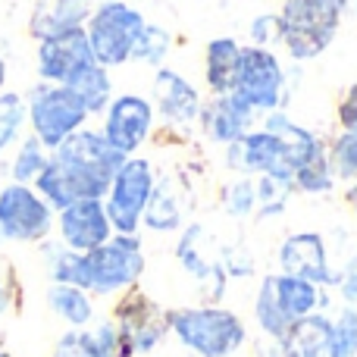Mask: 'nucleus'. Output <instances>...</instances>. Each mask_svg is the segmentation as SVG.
I'll return each instance as SVG.
<instances>
[{"mask_svg": "<svg viewBox=\"0 0 357 357\" xmlns=\"http://www.w3.org/2000/svg\"><path fill=\"white\" fill-rule=\"evenodd\" d=\"M220 207L229 220H254V213H257V176H238L222 185Z\"/></svg>", "mask_w": 357, "mask_h": 357, "instance_id": "obj_27", "label": "nucleus"}, {"mask_svg": "<svg viewBox=\"0 0 357 357\" xmlns=\"http://www.w3.org/2000/svg\"><path fill=\"white\" fill-rule=\"evenodd\" d=\"M116 232L110 222V213L104 207V197H85L56 213V238L79 254H88L100 248Z\"/></svg>", "mask_w": 357, "mask_h": 357, "instance_id": "obj_16", "label": "nucleus"}, {"mask_svg": "<svg viewBox=\"0 0 357 357\" xmlns=\"http://www.w3.org/2000/svg\"><path fill=\"white\" fill-rule=\"evenodd\" d=\"M38 79L41 82H56V85H66L73 75H79L85 66H91L94 50L88 41L85 29H69V31H56L38 41Z\"/></svg>", "mask_w": 357, "mask_h": 357, "instance_id": "obj_15", "label": "nucleus"}, {"mask_svg": "<svg viewBox=\"0 0 357 357\" xmlns=\"http://www.w3.org/2000/svg\"><path fill=\"white\" fill-rule=\"evenodd\" d=\"M188 357H195V354H188Z\"/></svg>", "mask_w": 357, "mask_h": 357, "instance_id": "obj_45", "label": "nucleus"}, {"mask_svg": "<svg viewBox=\"0 0 357 357\" xmlns=\"http://www.w3.org/2000/svg\"><path fill=\"white\" fill-rule=\"evenodd\" d=\"M50 357H100L98 351V339H94V329H69L56 339L54 354Z\"/></svg>", "mask_w": 357, "mask_h": 357, "instance_id": "obj_34", "label": "nucleus"}, {"mask_svg": "<svg viewBox=\"0 0 357 357\" xmlns=\"http://www.w3.org/2000/svg\"><path fill=\"white\" fill-rule=\"evenodd\" d=\"M142 235L113 232L100 248L85 254V291L98 298H113L135 289L144 273Z\"/></svg>", "mask_w": 357, "mask_h": 357, "instance_id": "obj_4", "label": "nucleus"}, {"mask_svg": "<svg viewBox=\"0 0 357 357\" xmlns=\"http://www.w3.org/2000/svg\"><path fill=\"white\" fill-rule=\"evenodd\" d=\"M291 182H295L298 195L320 197V195H333L335 185H339V178H335L333 167H329V154H320V157H314L310 163H304V167L295 173Z\"/></svg>", "mask_w": 357, "mask_h": 357, "instance_id": "obj_30", "label": "nucleus"}, {"mask_svg": "<svg viewBox=\"0 0 357 357\" xmlns=\"http://www.w3.org/2000/svg\"><path fill=\"white\" fill-rule=\"evenodd\" d=\"M345 201H348V210H351L354 222H357V182L354 185H345Z\"/></svg>", "mask_w": 357, "mask_h": 357, "instance_id": "obj_40", "label": "nucleus"}, {"mask_svg": "<svg viewBox=\"0 0 357 357\" xmlns=\"http://www.w3.org/2000/svg\"><path fill=\"white\" fill-rule=\"evenodd\" d=\"M22 301V289H19V273L10 260L0 257V320L10 314L16 304Z\"/></svg>", "mask_w": 357, "mask_h": 357, "instance_id": "obj_35", "label": "nucleus"}, {"mask_svg": "<svg viewBox=\"0 0 357 357\" xmlns=\"http://www.w3.org/2000/svg\"><path fill=\"white\" fill-rule=\"evenodd\" d=\"M98 0H44L35 6L29 19V35L35 41L56 31H69V29H85L91 19Z\"/></svg>", "mask_w": 357, "mask_h": 357, "instance_id": "obj_20", "label": "nucleus"}, {"mask_svg": "<svg viewBox=\"0 0 357 357\" xmlns=\"http://www.w3.org/2000/svg\"><path fill=\"white\" fill-rule=\"evenodd\" d=\"M157 123L154 100H148L144 94H116L110 100V107L104 110V138L119 151V154L132 157L151 142Z\"/></svg>", "mask_w": 357, "mask_h": 357, "instance_id": "obj_13", "label": "nucleus"}, {"mask_svg": "<svg viewBox=\"0 0 357 357\" xmlns=\"http://www.w3.org/2000/svg\"><path fill=\"white\" fill-rule=\"evenodd\" d=\"M329 167L342 185L357 182V132H339L333 142L326 144Z\"/></svg>", "mask_w": 357, "mask_h": 357, "instance_id": "obj_31", "label": "nucleus"}, {"mask_svg": "<svg viewBox=\"0 0 357 357\" xmlns=\"http://www.w3.org/2000/svg\"><path fill=\"white\" fill-rule=\"evenodd\" d=\"M29 104V129L47 151L60 148L73 132L85 129L91 113L82 104V98L69 85L56 82H35L25 94Z\"/></svg>", "mask_w": 357, "mask_h": 357, "instance_id": "obj_5", "label": "nucleus"}, {"mask_svg": "<svg viewBox=\"0 0 357 357\" xmlns=\"http://www.w3.org/2000/svg\"><path fill=\"white\" fill-rule=\"evenodd\" d=\"M169 335L195 357H229L248 342V326L222 304H195L169 310Z\"/></svg>", "mask_w": 357, "mask_h": 357, "instance_id": "obj_3", "label": "nucleus"}, {"mask_svg": "<svg viewBox=\"0 0 357 357\" xmlns=\"http://www.w3.org/2000/svg\"><path fill=\"white\" fill-rule=\"evenodd\" d=\"M351 0H285L279 6V44L295 63L317 60L335 41Z\"/></svg>", "mask_w": 357, "mask_h": 357, "instance_id": "obj_2", "label": "nucleus"}, {"mask_svg": "<svg viewBox=\"0 0 357 357\" xmlns=\"http://www.w3.org/2000/svg\"><path fill=\"white\" fill-rule=\"evenodd\" d=\"M248 35H251V44H257V47L279 44V13H260V16H254L251 25H248Z\"/></svg>", "mask_w": 357, "mask_h": 357, "instance_id": "obj_36", "label": "nucleus"}, {"mask_svg": "<svg viewBox=\"0 0 357 357\" xmlns=\"http://www.w3.org/2000/svg\"><path fill=\"white\" fill-rule=\"evenodd\" d=\"M29 123V104L19 91H0V154L19 144L22 129Z\"/></svg>", "mask_w": 357, "mask_h": 357, "instance_id": "obj_28", "label": "nucleus"}, {"mask_svg": "<svg viewBox=\"0 0 357 357\" xmlns=\"http://www.w3.org/2000/svg\"><path fill=\"white\" fill-rule=\"evenodd\" d=\"M264 357H285V351L276 345V342H270V348H264Z\"/></svg>", "mask_w": 357, "mask_h": 357, "instance_id": "obj_42", "label": "nucleus"}, {"mask_svg": "<svg viewBox=\"0 0 357 357\" xmlns=\"http://www.w3.org/2000/svg\"><path fill=\"white\" fill-rule=\"evenodd\" d=\"M110 320L119 333V357L151 354L169 335V310L157 304L142 285L116 298Z\"/></svg>", "mask_w": 357, "mask_h": 357, "instance_id": "obj_7", "label": "nucleus"}, {"mask_svg": "<svg viewBox=\"0 0 357 357\" xmlns=\"http://www.w3.org/2000/svg\"><path fill=\"white\" fill-rule=\"evenodd\" d=\"M333 357H357V307L345 304L333 317Z\"/></svg>", "mask_w": 357, "mask_h": 357, "instance_id": "obj_33", "label": "nucleus"}, {"mask_svg": "<svg viewBox=\"0 0 357 357\" xmlns=\"http://www.w3.org/2000/svg\"><path fill=\"white\" fill-rule=\"evenodd\" d=\"M0 241H3V235H0Z\"/></svg>", "mask_w": 357, "mask_h": 357, "instance_id": "obj_44", "label": "nucleus"}, {"mask_svg": "<svg viewBox=\"0 0 357 357\" xmlns=\"http://www.w3.org/2000/svg\"><path fill=\"white\" fill-rule=\"evenodd\" d=\"M176 260L185 273L197 282L204 304H220L229 289V273L222 266V254L210 238V229L204 222H185L176 241Z\"/></svg>", "mask_w": 357, "mask_h": 357, "instance_id": "obj_12", "label": "nucleus"}, {"mask_svg": "<svg viewBox=\"0 0 357 357\" xmlns=\"http://www.w3.org/2000/svg\"><path fill=\"white\" fill-rule=\"evenodd\" d=\"M222 163L238 176H273L282 178V182H291L298 173V160L291 154V148L285 144V138L264 129V126L245 132L238 142L229 144Z\"/></svg>", "mask_w": 357, "mask_h": 357, "instance_id": "obj_11", "label": "nucleus"}, {"mask_svg": "<svg viewBox=\"0 0 357 357\" xmlns=\"http://www.w3.org/2000/svg\"><path fill=\"white\" fill-rule=\"evenodd\" d=\"M50 160V151L38 142L35 135H22L16 144V154L10 160V182H19V185H35V178L44 173Z\"/></svg>", "mask_w": 357, "mask_h": 357, "instance_id": "obj_26", "label": "nucleus"}, {"mask_svg": "<svg viewBox=\"0 0 357 357\" xmlns=\"http://www.w3.org/2000/svg\"><path fill=\"white\" fill-rule=\"evenodd\" d=\"M169 47H173V35H169L163 25L148 22L144 25V31H142V38H138V44H135L132 60L144 63V66H151V69H160L163 63H167Z\"/></svg>", "mask_w": 357, "mask_h": 357, "instance_id": "obj_32", "label": "nucleus"}, {"mask_svg": "<svg viewBox=\"0 0 357 357\" xmlns=\"http://www.w3.org/2000/svg\"><path fill=\"white\" fill-rule=\"evenodd\" d=\"M157 185V167L148 157H126L119 173L113 176L110 191L104 197V207L110 213V222L116 232L123 235H138L142 232V216L151 201V191Z\"/></svg>", "mask_w": 357, "mask_h": 357, "instance_id": "obj_10", "label": "nucleus"}, {"mask_svg": "<svg viewBox=\"0 0 357 357\" xmlns=\"http://www.w3.org/2000/svg\"><path fill=\"white\" fill-rule=\"evenodd\" d=\"M235 94L248 107H254L260 116H266L273 110H285V104H289V73H285L276 50L257 47V44L241 47Z\"/></svg>", "mask_w": 357, "mask_h": 357, "instance_id": "obj_8", "label": "nucleus"}, {"mask_svg": "<svg viewBox=\"0 0 357 357\" xmlns=\"http://www.w3.org/2000/svg\"><path fill=\"white\" fill-rule=\"evenodd\" d=\"M222 266H226L229 279H248V276H254V257H248V254L238 251V248H229V251L222 254Z\"/></svg>", "mask_w": 357, "mask_h": 357, "instance_id": "obj_38", "label": "nucleus"}, {"mask_svg": "<svg viewBox=\"0 0 357 357\" xmlns=\"http://www.w3.org/2000/svg\"><path fill=\"white\" fill-rule=\"evenodd\" d=\"M291 195H298L291 182H282V178L273 176H257V213H254V220L264 222L273 220V216H282Z\"/></svg>", "mask_w": 357, "mask_h": 357, "instance_id": "obj_29", "label": "nucleus"}, {"mask_svg": "<svg viewBox=\"0 0 357 357\" xmlns=\"http://www.w3.org/2000/svg\"><path fill=\"white\" fill-rule=\"evenodd\" d=\"M126 163L100 129H79L50 151L44 173L35 178V188L50 207L60 213L63 207L85 197H107L113 176Z\"/></svg>", "mask_w": 357, "mask_h": 357, "instance_id": "obj_1", "label": "nucleus"}, {"mask_svg": "<svg viewBox=\"0 0 357 357\" xmlns=\"http://www.w3.org/2000/svg\"><path fill=\"white\" fill-rule=\"evenodd\" d=\"M335 119H339L342 132H357V82L342 91L339 107H335Z\"/></svg>", "mask_w": 357, "mask_h": 357, "instance_id": "obj_37", "label": "nucleus"}, {"mask_svg": "<svg viewBox=\"0 0 357 357\" xmlns=\"http://www.w3.org/2000/svg\"><path fill=\"white\" fill-rule=\"evenodd\" d=\"M56 210L38 195L35 185L6 182L0 188V235L16 245H41L54 235Z\"/></svg>", "mask_w": 357, "mask_h": 357, "instance_id": "obj_9", "label": "nucleus"}, {"mask_svg": "<svg viewBox=\"0 0 357 357\" xmlns=\"http://www.w3.org/2000/svg\"><path fill=\"white\" fill-rule=\"evenodd\" d=\"M335 289H339L342 301L357 307V254L345 266H339V285H335Z\"/></svg>", "mask_w": 357, "mask_h": 357, "instance_id": "obj_39", "label": "nucleus"}, {"mask_svg": "<svg viewBox=\"0 0 357 357\" xmlns=\"http://www.w3.org/2000/svg\"><path fill=\"white\" fill-rule=\"evenodd\" d=\"M50 314H56L63 323H69L73 329H85L94 320V301L85 289L75 285H63V282H50L44 291Z\"/></svg>", "mask_w": 357, "mask_h": 357, "instance_id": "obj_24", "label": "nucleus"}, {"mask_svg": "<svg viewBox=\"0 0 357 357\" xmlns=\"http://www.w3.org/2000/svg\"><path fill=\"white\" fill-rule=\"evenodd\" d=\"M188 188H185L178 178L173 176H157V185L151 191V201L144 207L142 216V226L148 232L157 235H169V232H182L185 226V216H188Z\"/></svg>", "mask_w": 357, "mask_h": 357, "instance_id": "obj_19", "label": "nucleus"}, {"mask_svg": "<svg viewBox=\"0 0 357 357\" xmlns=\"http://www.w3.org/2000/svg\"><path fill=\"white\" fill-rule=\"evenodd\" d=\"M241 47L238 38L220 35L207 41L204 47V85L210 94H232L235 82H238V66H241Z\"/></svg>", "mask_w": 357, "mask_h": 357, "instance_id": "obj_21", "label": "nucleus"}, {"mask_svg": "<svg viewBox=\"0 0 357 357\" xmlns=\"http://www.w3.org/2000/svg\"><path fill=\"white\" fill-rule=\"evenodd\" d=\"M6 79H10V66H6V56L0 54V91H6Z\"/></svg>", "mask_w": 357, "mask_h": 357, "instance_id": "obj_41", "label": "nucleus"}, {"mask_svg": "<svg viewBox=\"0 0 357 357\" xmlns=\"http://www.w3.org/2000/svg\"><path fill=\"white\" fill-rule=\"evenodd\" d=\"M66 85L73 88L75 94H79L82 104L88 107V113H91V116H104V110L110 107V100L116 98V94H113L110 69L100 66V63H91V66H85L79 75H73Z\"/></svg>", "mask_w": 357, "mask_h": 357, "instance_id": "obj_25", "label": "nucleus"}, {"mask_svg": "<svg viewBox=\"0 0 357 357\" xmlns=\"http://www.w3.org/2000/svg\"><path fill=\"white\" fill-rule=\"evenodd\" d=\"M276 345L285 351V357H333V317H326L323 310L304 317Z\"/></svg>", "mask_w": 357, "mask_h": 357, "instance_id": "obj_22", "label": "nucleus"}, {"mask_svg": "<svg viewBox=\"0 0 357 357\" xmlns=\"http://www.w3.org/2000/svg\"><path fill=\"white\" fill-rule=\"evenodd\" d=\"M204 98L182 73L169 66L154 69V110L169 129H191L197 126Z\"/></svg>", "mask_w": 357, "mask_h": 357, "instance_id": "obj_18", "label": "nucleus"}, {"mask_svg": "<svg viewBox=\"0 0 357 357\" xmlns=\"http://www.w3.org/2000/svg\"><path fill=\"white\" fill-rule=\"evenodd\" d=\"M0 357H13V354L10 351H0Z\"/></svg>", "mask_w": 357, "mask_h": 357, "instance_id": "obj_43", "label": "nucleus"}, {"mask_svg": "<svg viewBox=\"0 0 357 357\" xmlns=\"http://www.w3.org/2000/svg\"><path fill=\"white\" fill-rule=\"evenodd\" d=\"M144 25H148V19L138 6L126 3V0H100L85 25L94 60L107 69L126 66L135 54Z\"/></svg>", "mask_w": 357, "mask_h": 357, "instance_id": "obj_6", "label": "nucleus"}, {"mask_svg": "<svg viewBox=\"0 0 357 357\" xmlns=\"http://www.w3.org/2000/svg\"><path fill=\"white\" fill-rule=\"evenodd\" d=\"M254 320H257L260 333L270 342H282L285 333L295 326V320L289 317V310L279 301L276 282H273V273H266L257 285V295H254Z\"/></svg>", "mask_w": 357, "mask_h": 357, "instance_id": "obj_23", "label": "nucleus"}, {"mask_svg": "<svg viewBox=\"0 0 357 357\" xmlns=\"http://www.w3.org/2000/svg\"><path fill=\"white\" fill-rule=\"evenodd\" d=\"M333 254L320 232H291L279 241L276 266L279 273L307 279V282L320 285V289H333L339 285V266H333Z\"/></svg>", "mask_w": 357, "mask_h": 357, "instance_id": "obj_14", "label": "nucleus"}, {"mask_svg": "<svg viewBox=\"0 0 357 357\" xmlns=\"http://www.w3.org/2000/svg\"><path fill=\"white\" fill-rule=\"evenodd\" d=\"M260 113L254 107H248L238 94H210V100H204L201 116H197V129L207 142L229 148L232 142H238L245 132L257 129Z\"/></svg>", "mask_w": 357, "mask_h": 357, "instance_id": "obj_17", "label": "nucleus"}]
</instances>
